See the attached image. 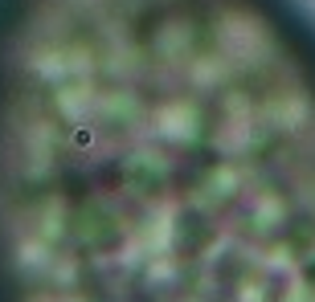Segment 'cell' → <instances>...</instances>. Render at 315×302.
I'll return each instance as SVG.
<instances>
[{
    "instance_id": "cell-1",
    "label": "cell",
    "mask_w": 315,
    "mask_h": 302,
    "mask_svg": "<svg viewBox=\"0 0 315 302\" xmlns=\"http://www.w3.org/2000/svg\"><path fill=\"white\" fill-rule=\"evenodd\" d=\"M0 302H315V0H0Z\"/></svg>"
}]
</instances>
